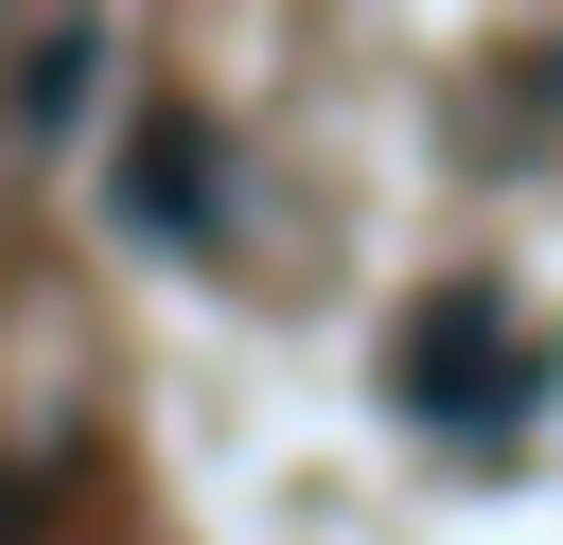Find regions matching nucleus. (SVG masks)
Wrapping results in <instances>:
<instances>
[{"instance_id": "f257e3e1", "label": "nucleus", "mask_w": 563, "mask_h": 545, "mask_svg": "<svg viewBox=\"0 0 563 545\" xmlns=\"http://www.w3.org/2000/svg\"><path fill=\"white\" fill-rule=\"evenodd\" d=\"M528 369H545V352H528V316H510L493 281H440V299L387 334V387H405L422 422H510V404H528Z\"/></svg>"}]
</instances>
